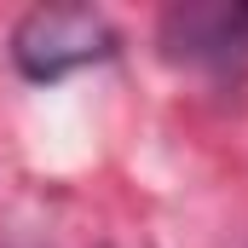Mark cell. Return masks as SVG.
<instances>
[{"label":"cell","instance_id":"obj_1","mask_svg":"<svg viewBox=\"0 0 248 248\" xmlns=\"http://www.w3.org/2000/svg\"><path fill=\"white\" fill-rule=\"evenodd\" d=\"M116 52V29L87 6H35L12 29V58L29 81H63Z\"/></svg>","mask_w":248,"mask_h":248},{"label":"cell","instance_id":"obj_2","mask_svg":"<svg viewBox=\"0 0 248 248\" xmlns=\"http://www.w3.org/2000/svg\"><path fill=\"white\" fill-rule=\"evenodd\" d=\"M162 46H168L173 63L237 75V69H248V6H231V0L173 6L162 17Z\"/></svg>","mask_w":248,"mask_h":248}]
</instances>
